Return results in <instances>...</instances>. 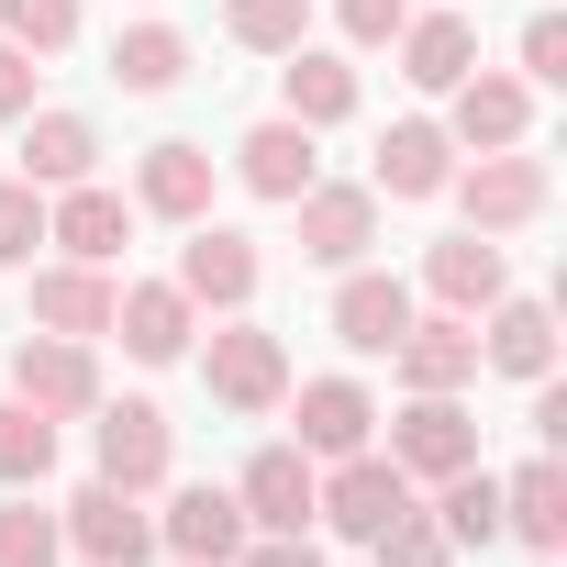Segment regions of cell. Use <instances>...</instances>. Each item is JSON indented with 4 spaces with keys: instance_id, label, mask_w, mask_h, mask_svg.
Returning a JSON list of instances; mask_svg holds the SVG:
<instances>
[{
    "instance_id": "6da1fadb",
    "label": "cell",
    "mask_w": 567,
    "mask_h": 567,
    "mask_svg": "<svg viewBox=\"0 0 567 567\" xmlns=\"http://www.w3.org/2000/svg\"><path fill=\"white\" fill-rule=\"evenodd\" d=\"M412 489H434V478H456V467H478V412H467V390H401V412H390V445H379Z\"/></svg>"
},
{
    "instance_id": "7a4b0ae2",
    "label": "cell",
    "mask_w": 567,
    "mask_h": 567,
    "mask_svg": "<svg viewBox=\"0 0 567 567\" xmlns=\"http://www.w3.org/2000/svg\"><path fill=\"white\" fill-rule=\"evenodd\" d=\"M445 200L467 212V234H523V223H545L556 178H545L534 145H489V156H467V167L445 178Z\"/></svg>"
},
{
    "instance_id": "3957f363",
    "label": "cell",
    "mask_w": 567,
    "mask_h": 567,
    "mask_svg": "<svg viewBox=\"0 0 567 567\" xmlns=\"http://www.w3.org/2000/svg\"><path fill=\"white\" fill-rule=\"evenodd\" d=\"M412 501H423V489H412V478H401L379 445H357V456H334V467L312 478V523H334L346 545H379V534H390Z\"/></svg>"
},
{
    "instance_id": "277c9868",
    "label": "cell",
    "mask_w": 567,
    "mask_h": 567,
    "mask_svg": "<svg viewBox=\"0 0 567 567\" xmlns=\"http://www.w3.org/2000/svg\"><path fill=\"white\" fill-rule=\"evenodd\" d=\"M200 390L223 401V412H278V401H290V346H278L267 323H245V312H223V334L200 346Z\"/></svg>"
},
{
    "instance_id": "5b68a950",
    "label": "cell",
    "mask_w": 567,
    "mask_h": 567,
    "mask_svg": "<svg viewBox=\"0 0 567 567\" xmlns=\"http://www.w3.org/2000/svg\"><path fill=\"white\" fill-rule=\"evenodd\" d=\"M90 456H101V478L112 489H167V467H178V423L156 412V401H112L101 390V412H90Z\"/></svg>"
},
{
    "instance_id": "8992f818",
    "label": "cell",
    "mask_w": 567,
    "mask_h": 567,
    "mask_svg": "<svg viewBox=\"0 0 567 567\" xmlns=\"http://www.w3.org/2000/svg\"><path fill=\"white\" fill-rule=\"evenodd\" d=\"M178 234H189V245H178V267H167V278L189 290V312H245V301L267 290L256 234H234V223H212V212H200V223H178Z\"/></svg>"
},
{
    "instance_id": "52a82bcc",
    "label": "cell",
    "mask_w": 567,
    "mask_h": 567,
    "mask_svg": "<svg viewBox=\"0 0 567 567\" xmlns=\"http://www.w3.org/2000/svg\"><path fill=\"white\" fill-rule=\"evenodd\" d=\"M12 401H34L45 423H90V412H101V357H90L79 334H34V323H23V346H12Z\"/></svg>"
},
{
    "instance_id": "ba28073f",
    "label": "cell",
    "mask_w": 567,
    "mask_h": 567,
    "mask_svg": "<svg viewBox=\"0 0 567 567\" xmlns=\"http://www.w3.org/2000/svg\"><path fill=\"white\" fill-rule=\"evenodd\" d=\"M278 412L301 423L290 445H301L312 467H334V456H357V445H379V401H368V379H346V368H334V379H301V390L278 401Z\"/></svg>"
},
{
    "instance_id": "9c48e42d",
    "label": "cell",
    "mask_w": 567,
    "mask_h": 567,
    "mask_svg": "<svg viewBox=\"0 0 567 567\" xmlns=\"http://www.w3.org/2000/svg\"><path fill=\"white\" fill-rule=\"evenodd\" d=\"M290 223H301V256H312V267H368V245H379V189H368V178H312V189L290 200Z\"/></svg>"
},
{
    "instance_id": "30bf717a",
    "label": "cell",
    "mask_w": 567,
    "mask_h": 567,
    "mask_svg": "<svg viewBox=\"0 0 567 567\" xmlns=\"http://www.w3.org/2000/svg\"><path fill=\"white\" fill-rule=\"evenodd\" d=\"M56 534H68L90 567H145V556H156V512H145V489H112V478H90V489L56 512Z\"/></svg>"
},
{
    "instance_id": "8fae6325",
    "label": "cell",
    "mask_w": 567,
    "mask_h": 567,
    "mask_svg": "<svg viewBox=\"0 0 567 567\" xmlns=\"http://www.w3.org/2000/svg\"><path fill=\"white\" fill-rule=\"evenodd\" d=\"M445 134H456V156H489V145H534V90H523L512 68H467V79L445 90Z\"/></svg>"
},
{
    "instance_id": "7c38bea8",
    "label": "cell",
    "mask_w": 567,
    "mask_h": 567,
    "mask_svg": "<svg viewBox=\"0 0 567 567\" xmlns=\"http://www.w3.org/2000/svg\"><path fill=\"white\" fill-rule=\"evenodd\" d=\"M112 334H123L134 368H178L189 334H200V312H189L178 278H123V290H112Z\"/></svg>"
},
{
    "instance_id": "4fadbf2b",
    "label": "cell",
    "mask_w": 567,
    "mask_h": 567,
    "mask_svg": "<svg viewBox=\"0 0 567 567\" xmlns=\"http://www.w3.org/2000/svg\"><path fill=\"white\" fill-rule=\"evenodd\" d=\"M312 456L301 445H256L245 456V478H234V512H245V534H312Z\"/></svg>"
},
{
    "instance_id": "5bb4252c",
    "label": "cell",
    "mask_w": 567,
    "mask_h": 567,
    "mask_svg": "<svg viewBox=\"0 0 567 567\" xmlns=\"http://www.w3.org/2000/svg\"><path fill=\"white\" fill-rule=\"evenodd\" d=\"M23 278H34V290H23V323H34V334H79V346L112 334V267L56 256V267H23Z\"/></svg>"
},
{
    "instance_id": "9a60e30c",
    "label": "cell",
    "mask_w": 567,
    "mask_h": 567,
    "mask_svg": "<svg viewBox=\"0 0 567 567\" xmlns=\"http://www.w3.org/2000/svg\"><path fill=\"white\" fill-rule=\"evenodd\" d=\"M412 334V278L390 267H334V346L346 357H390Z\"/></svg>"
},
{
    "instance_id": "2e32d148",
    "label": "cell",
    "mask_w": 567,
    "mask_h": 567,
    "mask_svg": "<svg viewBox=\"0 0 567 567\" xmlns=\"http://www.w3.org/2000/svg\"><path fill=\"white\" fill-rule=\"evenodd\" d=\"M445 178H456V134H445L434 112H401V123L379 134L368 189H379V200H445Z\"/></svg>"
},
{
    "instance_id": "e0dca14e",
    "label": "cell",
    "mask_w": 567,
    "mask_h": 567,
    "mask_svg": "<svg viewBox=\"0 0 567 567\" xmlns=\"http://www.w3.org/2000/svg\"><path fill=\"white\" fill-rule=\"evenodd\" d=\"M212 178H223V167H212V145L156 134V145L134 156V189H123V200H134V212H156V223H200V212H212Z\"/></svg>"
},
{
    "instance_id": "ac0fdd59",
    "label": "cell",
    "mask_w": 567,
    "mask_h": 567,
    "mask_svg": "<svg viewBox=\"0 0 567 567\" xmlns=\"http://www.w3.org/2000/svg\"><path fill=\"white\" fill-rule=\"evenodd\" d=\"M45 245H56V256H79V267H112V256L134 245V200H123V189H101V178L45 189Z\"/></svg>"
},
{
    "instance_id": "d6986e66",
    "label": "cell",
    "mask_w": 567,
    "mask_h": 567,
    "mask_svg": "<svg viewBox=\"0 0 567 567\" xmlns=\"http://www.w3.org/2000/svg\"><path fill=\"white\" fill-rule=\"evenodd\" d=\"M234 178H245L256 200H278V212H290V200L323 178V156H312V123H290V112L245 123V134H234Z\"/></svg>"
},
{
    "instance_id": "ffe728a7",
    "label": "cell",
    "mask_w": 567,
    "mask_h": 567,
    "mask_svg": "<svg viewBox=\"0 0 567 567\" xmlns=\"http://www.w3.org/2000/svg\"><path fill=\"white\" fill-rule=\"evenodd\" d=\"M423 290H434V312H489L501 290H512V256H501V234H445V245H423Z\"/></svg>"
},
{
    "instance_id": "44dd1931",
    "label": "cell",
    "mask_w": 567,
    "mask_h": 567,
    "mask_svg": "<svg viewBox=\"0 0 567 567\" xmlns=\"http://www.w3.org/2000/svg\"><path fill=\"white\" fill-rule=\"evenodd\" d=\"M390 56H401V79H412L423 101H445V90L478 68V23L456 12V0H445V12H412V23L390 34Z\"/></svg>"
},
{
    "instance_id": "7402d4cb",
    "label": "cell",
    "mask_w": 567,
    "mask_h": 567,
    "mask_svg": "<svg viewBox=\"0 0 567 567\" xmlns=\"http://www.w3.org/2000/svg\"><path fill=\"white\" fill-rule=\"evenodd\" d=\"M478 368H501V379H556V312L545 301H523V290H501L489 312H478Z\"/></svg>"
},
{
    "instance_id": "603a6c76",
    "label": "cell",
    "mask_w": 567,
    "mask_h": 567,
    "mask_svg": "<svg viewBox=\"0 0 567 567\" xmlns=\"http://www.w3.org/2000/svg\"><path fill=\"white\" fill-rule=\"evenodd\" d=\"M390 368H401V390H478V323L467 312H412Z\"/></svg>"
},
{
    "instance_id": "cb8c5ba5",
    "label": "cell",
    "mask_w": 567,
    "mask_h": 567,
    "mask_svg": "<svg viewBox=\"0 0 567 567\" xmlns=\"http://www.w3.org/2000/svg\"><path fill=\"white\" fill-rule=\"evenodd\" d=\"M156 545L178 556V567H234V545H245V512H234V489H167V512H156Z\"/></svg>"
},
{
    "instance_id": "d4e9b609",
    "label": "cell",
    "mask_w": 567,
    "mask_h": 567,
    "mask_svg": "<svg viewBox=\"0 0 567 567\" xmlns=\"http://www.w3.org/2000/svg\"><path fill=\"white\" fill-rule=\"evenodd\" d=\"M501 534H512V545H534V556H556V545H567V467H556V445H545V456H523V467L501 478Z\"/></svg>"
},
{
    "instance_id": "484cf974",
    "label": "cell",
    "mask_w": 567,
    "mask_h": 567,
    "mask_svg": "<svg viewBox=\"0 0 567 567\" xmlns=\"http://www.w3.org/2000/svg\"><path fill=\"white\" fill-rule=\"evenodd\" d=\"M278 112L290 123H357V68L334 56V45H290V68H278Z\"/></svg>"
},
{
    "instance_id": "4316f807",
    "label": "cell",
    "mask_w": 567,
    "mask_h": 567,
    "mask_svg": "<svg viewBox=\"0 0 567 567\" xmlns=\"http://www.w3.org/2000/svg\"><path fill=\"white\" fill-rule=\"evenodd\" d=\"M90 167H101L90 112H23V167H12V178H34V189H79Z\"/></svg>"
},
{
    "instance_id": "83f0119b",
    "label": "cell",
    "mask_w": 567,
    "mask_h": 567,
    "mask_svg": "<svg viewBox=\"0 0 567 567\" xmlns=\"http://www.w3.org/2000/svg\"><path fill=\"white\" fill-rule=\"evenodd\" d=\"M112 79H123L134 101H167V90L189 79V34H178V23H123V34H112Z\"/></svg>"
},
{
    "instance_id": "f1b7e54d",
    "label": "cell",
    "mask_w": 567,
    "mask_h": 567,
    "mask_svg": "<svg viewBox=\"0 0 567 567\" xmlns=\"http://www.w3.org/2000/svg\"><path fill=\"white\" fill-rule=\"evenodd\" d=\"M423 512L445 523V545H501V467H456V478H434Z\"/></svg>"
},
{
    "instance_id": "f546056e",
    "label": "cell",
    "mask_w": 567,
    "mask_h": 567,
    "mask_svg": "<svg viewBox=\"0 0 567 567\" xmlns=\"http://www.w3.org/2000/svg\"><path fill=\"white\" fill-rule=\"evenodd\" d=\"M45 467H56V423L0 390V489H45Z\"/></svg>"
},
{
    "instance_id": "4dcf8cb0",
    "label": "cell",
    "mask_w": 567,
    "mask_h": 567,
    "mask_svg": "<svg viewBox=\"0 0 567 567\" xmlns=\"http://www.w3.org/2000/svg\"><path fill=\"white\" fill-rule=\"evenodd\" d=\"M223 34L245 56H290V45H312V0H223Z\"/></svg>"
},
{
    "instance_id": "1f68e13d",
    "label": "cell",
    "mask_w": 567,
    "mask_h": 567,
    "mask_svg": "<svg viewBox=\"0 0 567 567\" xmlns=\"http://www.w3.org/2000/svg\"><path fill=\"white\" fill-rule=\"evenodd\" d=\"M56 556H68L56 512H45L34 489H0V567H56Z\"/></svg>"
},
{
    "instance_id": "d6a6232c",
    "label": "cell",
    "mask_w": 567,
    "mask_h": 567,
    "mask_svg": "<svg viewBox=\"0 0 567 567\" xmlns=\"http://www.w3.org/2000/svg\"><path fill=\"white\" fill-rule=\"evenodd\" d=\"M0 34H12V45L45 68V56L79 45V0H0Z\"/></svg>"
},
{
    "instance_id": "836d02e7",
    "label": "cell",
    "mask_w": 567,
    "mask_h": 567,
    "mask_svg": "<svg viewBox=\"0 0 567 567\" xmlns=\"http://www.w3.org/2000/svg\"><path fill=\"white\" fill-rule=\"evenodd\" d=\"M523 90H567V12L556 0H534L523 12V68H512Z\"/></svg>"
},
{
    "instance_id": "e575fe53",
    "label": "cell",
    "mask_w": 567,
    "mask_h": 567,
    "mask_svg": "<svg viewBox=\"0 0 567 567\" xmlns=\"http://www.w3.org/2000/svg\"><path fill=\"white\" fill-rule=\"evenodd\" d=\"M368 556H379V567H456V545H445V523H434L423 501H412V512H401V523H390Z\"/></svg>"
},
{
    "instance_id": "d590c367",
    "label": "cell",
    "mask_w": 567,
    "mask_h": 567,
    "mask_svg": "<svg viewBox=\"0 0 567 567\" xmlns=\"http://www.w3.org/2000/svg\"><path fill=\"white\" fill-rule=\"evenodd\" d=\"M34 245H45V189L0 178V267H34Z\"/></svg>"
},
{
    "instance_id": "8d00e7d4",
    "label": "cell",
    "mask_w": 567,
    "mask_h": 567,
    "mask_svg": "<svg viewBox=\"0 0 567 567\" xmlns=\"http://www.w3.org/2000/svg\"><path fill=\"white\" fill-rule=\"evenodd\" d=\"M401 23H412V0H334V34H346L357 56H379Z\"/></svg>"
},
{
    "instance_id": "74e56055",
    "label": "cell",
    "mask_w": 567,
    "mask_h": 567,
    "mask_svg": "<svg viewBox=\"0 0 567 567\" xmlns=\"http://www.w3.org/2000/svg\"><path fill=\"white\" fill-rule=\"evenodd\" d=\"M234 567H323V545H312V534H245Z\"/></svg>"
},
{
    "instance_id": "f35d334b",
    "label": "cell",
    "mask_w": 567,
    "mask_h": 567,
    "mask_svg": "<svg viewBox=\"0 0 567 567\" xmlns=\"http://www.w3.org/2000/svg\"><path fill=\"white\" fill-rule=\"evenodd\" d=\"M23 112H34V56L0 34V123H23Z\"/></svg>"
},
{
    "instance_id": "ab89813d",
    "label": "cell",
    "mask_w": 567,
    "mask_h": 567,
    "mask_svg": "<svg viewBox=\"0 0 567 567\" xmlns=\"http://www.w3.org/2000/svg\"><path fill=\"white\" fill-rule=\"evenodd\" d=\"M534 567H556V556H534Z\"/></svg>"
}]
</instances>
